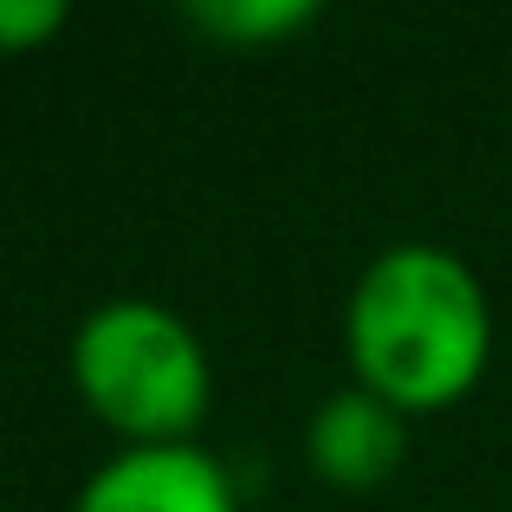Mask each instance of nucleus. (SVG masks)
Masks as SVG:
<instances>
[{"instance_id": "f257e3e1", "label": "nucleus", "mask_w": 512, "mask_h": 512, "mask_svg": "<svg viewBox=\"0 0 512 512\" xmlns=\"http://www.w3.org/2000/svg\"><path fill=\"white\" fill-rule=\"evenodd\" d=\"M350 370L402 415L441 409L480 383L493 312L474 266L435 240H396L363 266L344 312Z\"/></svg>"}, {"instance_id": "f03ea898", "label": "nucleus", "mask_w": 512, "mask_h": 512, "mask_svg": "<svg viewBox=\"0 0 512 512\" xmlns=\"http://www.w3.org/2000/svg\"><path fill=\"white\" fill-rule=\"evenodd\" d=\"M78 396L98 422L130 435V448L188 441L208 415V350L182 312L156 299H104L72 338Z\"/></svg>"}, {"instance_id": "7ed1b4c3", "label": "nucleus", "mask_w": 512, "mask_h": 512, "mask_svg": "<svg viewBox=\"0 0 512 512\" xmlns=\"http://www.w3.org/2000/svg\"><path fill=\"white\" fill-rule=\"evenodd\" d=\"M72 512H240L234 480L195 441L163 448H124L78 487Z\"/></svg>"}, {"instance_id": "20e7f679", "label": "nucleus", "mask_w": 512, "mask_h": 512, "mask_svg": "<svg viewBox=\"0 0 512 512\" xmlns=\"http://www.w3.org/2000/svg\"><path fill=\"white\" fill-rule=\"evenodd\" d=\"M305 454H312V467L331 487H350V493L383 487L402 467V454H409V415L363 383L338 389V396H325V409L305 428Z\"/></svg>"}, {"instance_id": "39448f33", "label": "nucleus", "mask_w": 512, "mask_h": 512, "mask_svg": "<svg viewBox=\"0 0 512 512\" xmlns=\"http://www.w3.org/2000/svg\"><path fill=\"white\" fill-rule=\"evenodd\" d=\"M312 13V0H201V7H188V20L214 39H234V46H266V39L305 26Z\"/></svg>"}, {"instance_id": "423d86ee", "label": "nucleus", "mask_w": 512, "mask_h": 512, "mask_svg": "<svg viewBox=\"0 0 512 512\" xmlns=\"http://www.w3.org/2000/svg\"><path fill=\"white\" fill-rule=\"evenodd\" d=\"M65 26V0H0V52H20Z\"/></svg>"}]
</instances>
